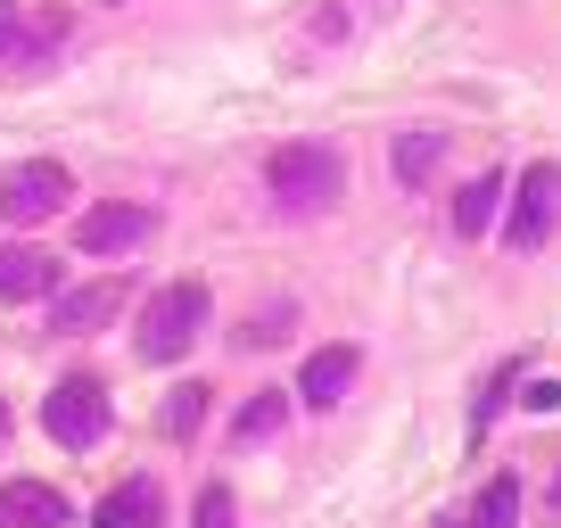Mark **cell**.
<instances>
[{
  "mask_svg": "<svg viewBox=\"0 0 561 528\" xmlns=\"http://www.w3.org/2000/svg\"><path fill=\"white\" fill-rule=\"evenodd\" d=\"M273 429H280V388H264V397H248V405H240L231 446H256V438H273Z\"/></svg>",
  "mask_w": 561,
  "mask_h": 528,
  "instance_id": "9a60e30c",
  "label": "cell"
},
{
  "mask_svg": "<svg viewBox=\"0 0 561 528\" xmlns=\"http://www.w3.org/2000/svg\"><path fill=\"white\" fill-rule=\"evenodd\" d=\"M198 322H207V289H198V282H174V289H158V298L140 306V331H133L140 364H174V355H191Z\"/></svg>",
  "mask_w": 561,
  "mask_h": 528,
  "instance_id": "7a4b0ae2",
  "label": "cell"
},
{
  "mask_svg": "<svg viewBox=\"0 0 561 528\" xmlns=\"http://www.w3.org/2000/svg\"><path fill=\"white\" fill-rule=\"evenodd\" d=\"M67 42V18H25L18 0H0V67H34Z\"/></svg>",
  "mask_w": 561,
  "mask_h": 528,
  "instance_id": "ba28073f",
  "label": "cell"
},
{
  "mask_svg": "<svg viewBox=\"0 0 561 528\" xmlns=\"http://www.w3.org/2000/svg\"><path fill=\"white\" fill-rule=\"evenodd\" d=\"M520 520V479H488V495L471 504V528H512Z\"/></svg>",
  "mask_w": 561,
  "mask_h": 528,
  "instance_id": "2e32d148",
  "label": "cell"
},
{
  "mask_svg": "<svg viewBox=\"0 0 561 528\" xmlns=\"http://www.w3.org/2000/svg\"><path fill=\"white\" fill-rule=\"evenodd\" d=\"M512 380H520V364H495V380L471 397V429H488V422H495V405H504V388H512Z\"/></svg>",
  "mask_w": 561,
  "mask_h": 528,
  "instance_id": "ac0fdd59",
  "label": "cell"
},
{
  "mask_svg": "<svg viewBox=\"0 0 561 528\" xmlns=\"http://www.w3.org/2000/svg\"><path fill=\"white\" fill-rule=\"evenodd\" d=\"M67 207V165L58 158H34L18 165V174L0 182V223H42V215Z\"/></svg>",
  "mask_w": 561,
  "mask_h": 528,
  "instance_id": "5b68a950",
  "label": "cell"
},
{
  "mask_svg": "<svg viewBox=\"0 0 561 528\" xmlns=\"http://www.w3.org/2000/svg\"><path fill=\"white\" fill-rule=\"evenodd\" d=\"M124 298H133L124 282H91V289H67V298L50 306V331H58V338H91V331H107V322L124 314Z\"/></svg>",
  "mask_w": 561,
  "mask_h": 528,
  "instance_id": "52a82bcc",
  "label": "cell"
},
{
  "mask_svg": "<svg viewBox=\"0 0 561 528\" xmlns=\"http://www.w3.org/2000/svg\"><path fill=\"white\" fill-rule=\"evenodd\" d=\"M520 405H528V413H561V380H528Z\"/></svg>",
  "mask_w": 561,
  "mask_h": 528,
  "instance_id": "44dd1931",
  "label": "cell"
},
{
  "mask_svg": "<svg viewBox=\"0 0 561 528\" xmlns=\"http://www.w3.org/2000/svg\"><path fill=\"white\" fill-rule=\"evenodd\" d=\"M0 438H9V405H0Z\"/></svg>",
  "mask_w": 561,
  "mask_h": 528,
  "instance_id": "7402d4cb",
  "label": "cell"
},
{
  "mask_svg": "<svg viewBox=\"0 0 561 528\" xmlns=\"http://www.w3.org/2000/svg\"><path fill=\"white\" fill-rule=\"evenodd\" d=\"M553 231H561V165L537 158V165L520 174V207H512L504 240H512V248H545Z\"/></svg>",
  "mask_w": 561,
  "mask_h": 528,
  "instance_id": "277c9868",
  "label": "cell"
},
{
  "mask_svg": "<svg viewBox=\"0 0 561 528\" xmlns=\"http://www.w3.org/2000/svg\"><path fill=\"white\" fill-rule=\"evenodd\" d=\"M264 182H273L280 207L322 215L339 191H347V158H339V149H322V141H289V149H273V158H264Z\"/></svg>",
  "mask_w": 561,
  "mask_h": 528,
  "instance_id": "6da1fadb",
  "label": "cell"
},
{
  "mask_svg": "<svg viewBox=\"0 0 561 528\" xmlns=\"http://www.w3.org/2000/svg\"><path fill=\"white\" fill-rule=\"evenodd\" d=\"M355 371H364V355H355V347H314V355H306V371H298V397L331 413L339 397L355 388Z\"/></svg>",
  "mask_w": 561,
  "mask_h": 528,
  "instance_id": "9c48e42d",
  "label": "cell"
},
{
  "mask_svg": "<svg viewBox=\"0 0 561 528\" xmlns=\"http://www.w3.org/2000/svg\"><path fill=\"white\" fill-rule=\"evenodd\" d=\"M438 158H446V133H397V182H430L438 174Z\"/></svg>",
  "mask_w": 561,
  "mask_h": 528,
  "instance_id": "4fadbf2b",
  "label": "cell"
},
{
  "mask_svg": "<svg viewBox=\"0 0 561 528\" xmlns=\"http://www.w3.org/2000/svg\"><path fill=\"white\" fill-rule=\"evenodd\" d=\"M158 520H165L158 479H124V487H107L100 512H91V528H158Z\"/></svg>",
  "mask_w": 561,
  "mask_h": 528,
  "instance_id": "30bf717a",
  "label": "cell"
},
{
  "mask_svg": "<svg viewBox=\"0 0 561 528\" xmlns=\"http://www.w3.org/2000/svg\"><path fill=\"white\" fill-rule=\"evenodd\" d=\"M50 282H58V264L42 256V248H25V240H9V248H0V298H9V306L50 298Z\"/></svg>",
  "mask_w": 561,
  "mask_h": 528,
  "instance_id": "8fae6325",
  "label": "cell"
},
{
  "mask_svg": "<svg viewBox=\"0 0 561 528\" xmlns=\"http://www.w3.org/2000/svg\"><path fill=\"white\" fill-rule=\"evenodd\" d=\"M495 198H504V174H479L471 191L455 198V231H471V240H479V231L495 223Z\"/></svg>",
  "mask_w": 561,
  "mask_h": 528,
  "instance_id": "5bb4252c",
  "label": "cell"
},
{
  "mask_svg": "<svg viewBox=\"0 0 561 528\" xmlns=\"http://www.w3.org/2000/svg\"><path fill=\"white\" fill-rule=\"evenodd\" d=\"M198 528H240V504H231V487H207V495H198Z\"/></svg>",
  "mask_w": 561,
  "mask_h": 528,
  "instance_id": "d6986e66",
  "label": "cell"
},
{
  "mask_svg": "<svg viewBox=\"0 0 561 528\" xmlns=\"http://www.w3.org/2000/svg\"><path fill=\"white\" fill-rule=\"evenodd\" d=\"M149 223H158V215L140 207V198H107V207H83V223H75V248H83V256H116V248L149 240Z\"/></svg>",
  "mask_w": 561,
  "mask_h": 528,
  "instance_id": "8992f818",
  "label": "cell"
},
{
  "mask_svg": "<svg viewBox=\"0 0 561 528\" xmlns=\"http://www.w3.org/2000/svg\"><path fill=\"white\" fill-rule=\"evenodd\" d=\"M553 512H561V479H553Z\"/></svg>",
  "mask_w": 561,
  "mask_h": 528,
  "instance_id": "603a6c76",
  "label": "cell"
},
{
  "mask_svg": "<svg viewBox=\"0 0 561 528\" xmlns=\"http://www.w3.org/2000/svg\"><path fill=\"white\" fill-rule=\"evenodd\" d=\"M42 422H50V438L58 446H100L107 438V380L100 371H75V380H58L50 388V405H42Z\"/></svg>",
  "mask_w": 561,
  "mask_h": 528,
  "instance_id": "3957f363",
  "label": "cell"
},
{
  "mask_svg": "<svg viewBox=\"0 0 561 528\" xmlns=\"http://www.w3.org/2000/svg\"><path fill=\"white\" fill-rule=\"evenodd\" d=\"M198 422H207V388L182 380L174 397H165V438H198Z\"/></svg>",
  "mask_w": 561,
  "mask_h": 528,
  "instance_id": "e0dca14e",
  "label": "cell"
},
{
  "mask_svg": "<svg viewBox=\"0 0 561 528\" xmlns=\"http://www.w3.org/2000/svg\"><path fill=\"white\" fill-rule=\"evenodd\" d=\"M67 520V495L42 487V479H18V487H0V528H58Z\"/></svg>",
  "mask_w": 561,
  "mask_h": 528,
  "instance_id": "7c38bea8",
  "label": "cell"
},
{
  "mask_svg": "<svg viewBox=\"0 0 561 528\" xmlns=\"http://www.w3.org/2000/svg\"><path fill=\"white\" fill-rule=\"evenodd\" d=\"M280 331H289V306H280V314H273V306H264V314H248V331H240V347H273V338Z\"/></svg>",
  "mask_w": 561,
  "mask_h": 528,
  "instance_id": "ffe728a7",
  "label": "cell"
}]
</instances>
